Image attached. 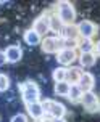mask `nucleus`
I'll return each instance as SVG.
<instances>
[{
	"label": "nucleus",
	"mask_w": 100,
	"mask_h": 122,
	"mask_svg": "<svg viewBox=\"0 0 100 122\" xmlns=\"http://www.w3.org/2000/svg\"><path fill=\"white\" fill-rule=\"evenodd\" d=\"M50 11H45L42 13L40 16H37V18L34 19V24H32V29L37 32L39 36L44 39L47 34L50 32Z\"/></svg>",
	"instance_id": "5"
},
{
	"label": "nucleus",
	"mask_w": 100,
	"mask_h": 122,
	"mask_svg": "<svg viewBox=\"0 0 100 122\" xmlns=\"http://www.w3.org/2000/svg\"><path fill=\"white\" fill-rule=\"evenodd\" d=\"M69 88H71V84H68L66 80H63V82H55L53 92H55V95H58V97H68Z\"/></svg>",
	"instance_id": "18"
},
{
	"label": "nucleus",
	"mask_w": 100,
	"mask_h": 122,
	"mask_svg": "<svg viewBox=\"0 0 100 122\" xmlns=\"http://www.w3.org/2000/svg\"><path fill=\"white\" fill-rule=\"evenodd\" d=\"M82 71L81 67H66V82L68 84H71V85H74V84H78L79 82V79H81L82 76Z\"/></svg>",
	"instance_id": "15"
},
{
	"label": "nucleus",
	"mask_w": 100,
	"mask_h": 122,
	"mask_svg": "<svg viewBox=\"0 0 100 122\" xmlns=\"http://www.w3.org/2000/svg\"><path fill=\"white\" fill-rule=\"evenodd\" d=\"M94 53L97 56H100V40H97L95 42V47H94Z\"/></svg>",
	"instance_id": "24"
},
{
	"label": "nucleus",
	"mask_w": 100,
	"mask_h": 122,
	"mask_svg": "<svg viewBox=\"0 0 100 122\" xmlns=\"http://www.w3.org/2000/svg\"><path fill=\"white\" fill-rule=\"evenodd\" d=\"M19 90H21V98H23L24 104L40 101V88H39V85L34 80L23 82V84L19 85Z\"/></svg>",
	"instance_id": "2"
},
{
	"label": "nucleus",
	"mask_w": 100,
	"mask_h": 122,
	"mask_svg": "<svg viewBox=\"0 0 100 122\" xmlns=\"http://www.w3.org/2000/svg\"><path fill=\"white\" fill-rule=\"evenodd\" d=\"M8 61H6V56H5V51H2L0 50V66H3V64H6Z\"/></svg>",
	"instance_id": "23"
},
{
	"label": "nucleus",
	"mask_w": 100,
	"mask_h": 122,
	"mask_svg": "<svg viewBox=\"0 0 100 122\" xmlns=\"http://www.w3.org/2000/svg\"><path fill=\"white\" fill-rule=\"evenodd\" d=\"M36 122H40V121H36Z\"/></svg>",
	"instance_id": "26"
},
{
	"label": "nucleus",
	"mask_w": 100,
	"mask_h": 122,
	"mask_svg": "<svg viewBox=\"0 0 100 122\" xmlns=\"http://www.w3.org/2000/svg\"><path fill=\"white\" fill-rule=\"evenodd\" d=\"M23 39H24V42L29 45V47H36V45H40V42H42V37L39 36L36 30L32 29H28L24 32V36H23Z\"/></svg>",
	"instance_id": "14"
},
{
	"label": "nucleus",
	"mask_w": 100,
	"mask_h": 122,
	"mask_svg": "<svg viewBox=\"0 0 100 122\" xmlns=\"http://www.w3.org/2000/svg\"><path fill=\"white\" fill-rule=\"evenodd\" d=\"M52 77H53L55 82H63V80H66V67L60 66V67H56V69H53Z\"/></svg>",
	"instance_id": "20"
},
{
	"label": "nucleus",
	"mask_w": 100,
	"mask_h": 122,
	"mask_svg": "<svg viewBox=\"0 0 100 122\" xmlns=\"http://www.w3.org/2000/svg\"><path fill=\"white\" fill-rule=\"evenodd\" d=\"M94 47L95 43L92 40H89V39H79V53H90V51H94Z\"/></svg>",
	"instance_id": "19"
},
{
	"label": "nucleus",
	"mask_w": 100,
	"mask_h": 122,
	"mask_svg": "<svg viewBox=\"0 0 100 122\" xmlns=\"http://www.w3.org/2000/svg\"><path fill=\"white\" fill-rule=\"evenodd\" d=\"M5 56L8 63H18L23 58V50L18 45H10L5 48Z\"/></svg>",
	"instance_id": "12"
},
{
	"label": "nucleus",
	"mask_w": 100,
	"mask_h": 122,
	"mask_svg": "<svg viewBox=\"0 0 100 122\" xmlns=\"http://www.w3.org/2000/svg\"><path fill=\"white\" fill-rule=\"evenodd\" d=\"M50 32H55V36H60L61 34L65 24L61 23V19L56 16V13H50Z\"/></svg>",
	"instance_id": "16"
},
{
	"label": "nucleus",
	"mask_w": 100,
	"mask_h": 122,
	"mask_svg": "<svg viewBox=\"0 0 100 122\" xmlns=\"http://www.w3.org/2000/svg\"><path fill=\"white\" fill-rule=\"evenodd\" d=\"M40 48L47 55H56L63 48V39L60 36H45L40 42Z\"/></svg>",
	"instance_id": "4"
},
{
	"label": "nucleus",
	"mask_w": 100,
	"mask_h": 122,
	"mask_svg": "<svg viewBox=\"0 0 100 122\" xmlns=\"http://www.w3.org/2000/svg\"><path fill=\"white\" fill-rule=\"evenodd\" d=\"M78 60H79V66L84 67V69H87V67H92L95 64L97 55H95L94 51H90V53H79Z\"/></svg>",
	"instance_id": "13"
},
{
	"label": "nucleus",
	"mask_w": 100,
	"mask_h": 122,
	"mask_svg": "<svg viewBox=\"0 0 100 122\" xmlns=\"http://www.w3.org/2000/svg\"><path fill=\"white\" fill-rule=\"evenodd\" d=\"M78 85H79V88H81L82 92H92L95 87V77L94 74H90L89 71H84L81 76V79H79V82H78Z\"/></svg>",
	"instance_id": "9"
},
{
	"label": "nucleus",
	"mask_w": 100,
	"mask_h": 122,
	"mask_svg": "<svg viewBox=\"0 0 100 122\" xmlns=\"http://www.w3.org/2000/svg\"><path fill=\"white\" fill-rule=\"evenodd\" d=\"M82 93L84 92L79 88V85L78 84H74V85H71V88H69V93H68V100L71 101V103H81V97H82Z\"/></svg>",
	"instance_id": "17"
},
{
	"label": "nucleus",
	"mask_w": 100,
	"mask_h": 122,
	"mask_svg": "<svg viewBox=\"0 0 100 122\" xmlns=\"http://www.w3.org/2000/svg\"><path fill=\"white\" fill-rule=\"evenodd\" d=\"M81 104L86 108L87 112H99L100 111V101H99V97L92 92H84L81 97Z\"/></svg>",
	"instance_id": "6"
},
{
	"label": "nucleus",
	"mask_w": 100,
	"mask_h": 122,
	"mask_svg": "<svg viewBox=\"0 0 100 122\" xmlns=\"http://www.w3.org/2000/svg\"><path fill=\"white\" fill-rule=\"evenodd\" d=\"M78 29H79V39L92 40L97 36V32H99V26L95 23H92V21H89V19H82L81 23L78 24Z\"/></svg>",
	"instance_id": "7"
},
{
	"label": "nucleus",
	"mask_w": 100,
	"mask_h": 122,
	"mask_svg": "<svg viewBox=\"0 0 100 122\" xmlns=\"http://www.w3.org/2000/svg\"><path fill=\"white\" fill-rule=\"evenodd\" d=\"M10 88V77L6 74H0V92H6Z\"/></svg>",
	"instance_id": "21"
},
{
	"label": "nucleus",
	"mask_w": 100,
	"mask_h": 122,
	"mask_svg": "<svg viewBox=\"0 0 100 122\" xmlns=\"http://www.w3.org/2000/svg\"><path fill=\"white\" fill-rule=\"evenodd\" d=\"M42 106H44V111L47 116H50L52 119H60V117H65L66 116V106L60 101H55V100H42L40 101Z\"/></svg>",
	"instance_id": "3"
},
{
	"label": "nucleus",
	"mask_w": 100,
	"mask_h": 122,
	"mask_svg": "<svg viewBox=\"0 0 100 122\" xmlns=\"http://www.w3.org/2000/svg\"><path fill=\"white\" fill-rule=\"evenodd\" d=\"M55 13H56V16L61 19L63 24H74L76 16H78L74 5L71 2H66V0H61V2L56 3Z\"/></svg>",
	"instance_id": "1"
},
{
	"label": "nucleus",
	"mask_w": 100,
	"mask_h": 122,
	"mask_svg": "<svg viewBox=\"0 0 100 122\" xmlns=\"http://www.w3.org/2000/svg\"><path fill=\"white\" fill-rule=\"evenodd\" d=\"M63 40H79V29H78V24H65L61 34H60Z\"/></svg>",
	"instance_id": "11"
},
{
	"label": "nucleus",
	"mask_w": 100,
	"mask_h": 122,
	"mask_svg": "<svg viewBox=\"0 0 100 122\" xmlns=\"http://www.w3.org/2000/svg\"><path fill=\"white\" fill-rule=\"evenodd\" d=\"M10 122H28V116L23 114V112H18V114H15L10 119Z\"/></svg>",
	"instance_id": "22"
},
{
	"label": "nucleus",
	"mask_w": 100,
	"mask_h": 122,
	"mask_svg": "<svg viewBox=\"0 0 100 122\" xmlns=\"http://www.w3.org/2000/svg\"><path fill=\"white\" fill-rule=\"evenodd\" d=\"M78 50H69V48H61L58 53H56V61L58 64L63 67L71 66L76 60H78Z\"/></svg>",
	"instance_id": "8"
},
{
	"label": "nucleus",
	"mask_w": 100,
	"mask_h": 122,
	"mask_svg": "<svg viewBox=\"0 0 100 122\" xmlns=\"http://www.w3.org/2000/svg\"><path fill=\"white\" fill-rule=\"evenodd\" d=\"M26 109H28V114H29L34 121H40L44 116H47V114H45V111H44V106H42L40 101L26 104Z\"/></svg>",
	"instance_id": "10"
},
{
	"label": "nucleus",
	"mask_w": 100,
	"mask_h": 122,
	"mask_svg": "<svg viewBox=\"0 0 100 122\" xmlns=\"http://www.w3.org/2000/svg\"><path fill=\"white\" fill-rule=\"evenodd\" d=\"M52 122H68L65 117H60V119H52Z\"/></svg>",
	"instance_id": "25"
}]
</instances>
